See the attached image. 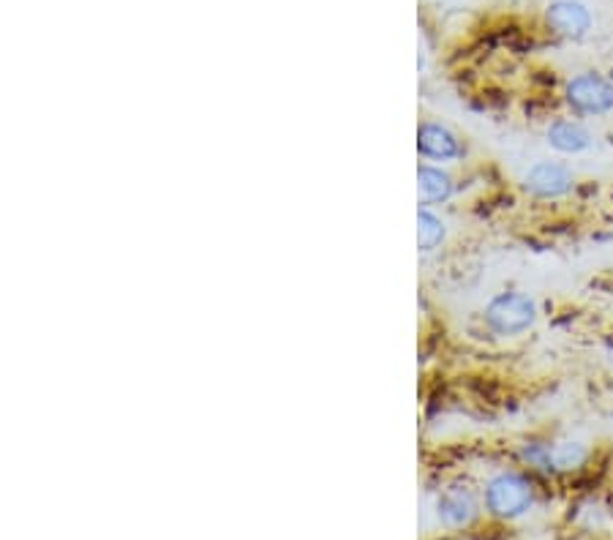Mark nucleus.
<instances>
[{"instance_id": "obj_1", "label": "nucleus", "mask_w": 613, "mask_h": 540, "mask_svg": "<svg viewBox=\"0 0 613 540\" xmlns=\"http://www.w3.org/2000/svg\"><path fill=\"white\" fill-rule=\"evenodd\" d=\"M483 506L491 516L502 521H515L526 516L534 506V486L532 480L521 472L504 470L496 472L483 489Z\"/></svg>"}, {"instance_id": "obj_2", "label": "nucleus", "mask_w": 613, "mask_h": 540, "mask_svg": "<svg viewBox=\"0 0 613 540\" xmlns=\"http://www.w3.org/2000/svg\"><path fill=\"white\" fill-rule=\"evenodd\" d=\"M483 320L491 333L496 336H521L537 320V303L526 292L510 290L499 292L485 303Z\"/></svg>"}, {"instance_id": "obj_3", "label": "nucleus", "mask_w": 613, "mask_h": 540, "mask_svg": "<svg viewBox=\"0 0 613 540\" xmlns=\"http://www.w3.org/2000/svg\"><path fill=\"white\" fill-rule=\"evenodd\" d=\"M564 99L581 116H605L613 110V86L600 74L586 71V74L573 77L567 82Z\"/></svg>"}, {"instance_id": "obj_4", "label": "nucleus", "mask_w": 613, "mask_h": 540, "mask_svg": "<svg viewBox=\"0 0 613 540\" xmlns=\"http://www.w3.org/2000/svg\"><path fill=\"white\" fill-rule=\"evenodd\" d=\"M480 513L478 494L464 483H450L436 497V519L448 530H464Z\"/></svg>"}, {"instance_id": "obj_5", "label": "nucleus", "mask_w": 613, "mask_h": 540, "mask_svg": "<svg viewBox=\"0 0 613 540\" xmlns=\"http://www.w3.org/2000/svg\"><path fill=\"white\" fill-rule=\"evenodd\" d=\"M573 172L559 161H537L524 176V189L534 200H562L573 191Z\"/></svg>"}, {"instance_id": "obj_6", "label": "nucleus", "mask_w": 613, "mask_h": 540, "mask_svg": "<svg viewBox=\"0 0 613 540\" xmlns=\"http://www.w3.org/2000/svg\"><path fill=\"white\" fill-rule=\"evenodd\" d=\"M418 153L429 161H459L464 156V146H461L459 134L450 131L444 123L436 120H423L418 126Z\"/></svg>"}, {"instance_id": "obj_7", "label": "nucleus", "mask_w": 613, "mask_h": 540, "mask_svg": "<svg viewBox=\"0 0 613 540\" xmlns=\"http://www.w3.org/2000/svg\"><path fill=\"white\" fill-rule=\"evenodd\" d=\"M545 20H549L554 33L567 36V39H581L592 28V14L586 11V6L575 3V0H556V3H551Z\"/></svg>"}, {"instance_id": "obj_8", "label": "nucleus", "mask_w": 613, "mask_h": 540, "mask_svg": "<svg viewBox=\"0 0 613 540\" xmlns=\"http://www.w3.org/2000/svg\"><path fill=\"white\" fill-rule=\"evenodd\" d=\"M545 140H549L551 148L564 156H579L594 146L592 131H589L584 123H579V120L567 118L554 120V123L549 126V131H545Z\"/></svg>"}, {"instance_id": "obj_9", "label": "nucleus", "mask_w": 613, "mask_h": 540, "mask_svg": "<svg viewBox=\"0 0 613 540\" xmlns=\"http://www.w3.org/2000/svg\"><path fill=\"white\" fill-rule=\"evenodd\" d=\"M418 189H420V197H423V206L431 208V206H442V202H448L450 197H453L455 183L453 178H450V172L442 170V167L420 164Z\"/></svg>"}, {"instance_id": "obj_10", "label": "nucleus", "mask_w": 613, "mask_h": 540, "mask_svg": "<svg viewBox=\"0 0 613 540\" xmlns=\"http://www.w3.org/2000/svg\"><path fill=\"white\" fill-rule=\"evenodd\" d=\"M444 236H448V230H444V221L439 219V216L431 210L429 206H423L418 210V246L423 254H431V251H436L439 246H442Z\"/></svg>"}, {"instance_id": "obj_11", "label": "nucleus", "mask_w": 613, "mask_h": 540, "mask_svg": "<svg viewBox=\"0 0 613 540\" xmlns=\"http://www.w3.org/2000/svg\"><path fill=\"white\" fill-rule=\"evenodd\" d=\"M551 456H554V470L556 472H575L589 461V448L584 442L564 440L551 446Z\"/></svg>"}, {"instance_id": "obj_12", "label": "nucleus", "mask_w": 613, "mask_h": 540, "mask_svg": "<svg viewBox=\"0 0 613 540\" xmlns=\"http://www.w3.org/2000/svg\"><path fill=\"white\" fill-rule=\"evenodd\" d=\"M519 459L524 461L532 470L543 472V476H556L554 470V456H551V442H524L519 450Z\"/></svg>"}, {"instance_id": "obj_13", "label": "nucleus", "mask_w": 613, "mask_h": 540, "mask_svg": "<svg viewBox=\"0 0 613 540\" xmlns=\"http://www.w3.org/2000/svg\"><path fill=\"white\" fill-rule=\"evenodd\" d=\"M605 356H609V366L613 369V341L609 344V352H605Z\"/></svg>"}]
</instances>
